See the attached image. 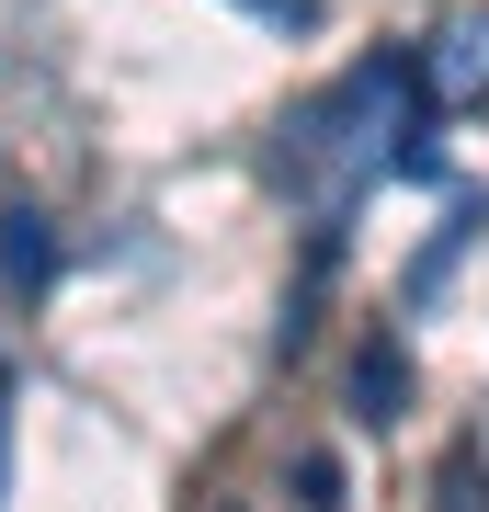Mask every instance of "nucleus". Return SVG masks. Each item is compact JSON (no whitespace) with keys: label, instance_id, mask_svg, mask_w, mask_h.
<instances>
[{"label":"nucleus","instance_id":"nucleus-8","mask_svg":"<svg viewBox=\"0 0 489 512\" xmlns=\"http://www.w3.org/2000/svg\"><path fill=\"white\" fill-rule=\"evenodd\" d=\"M0 490H12V365H0Z\"/></svg>","mask_w":489,"mask_h":512},{"label":"nucleus","instance_id":"nucleus-2","mask_svg":"<svg viewBox=\"0 0 489 512\" xmlns=\"http://www.w3.org/2000/svg\"><path fill=\"white\" fill-rule=\"evenodd\" d=\"M421 80H433L444 114H478L489 103V12H455L433 46H421Z\"/></svg>","mask_w":489,"mask_h":512},{"label":"nucleus","instance_id":"nucleus-7","mask_svg":"<svg viewBox=\"0 0 489 512\" xmlns=\"http://www.w3.org/2000/svg\"><path fill=\"white\" fill-rule=\"evenodd\" d=\"M239 12H251V23H285V35H308V23H319V0H239Z\"/></svg>","mask_w":489,"mask_h":512},{"label":"nucleus","instance_id":"nucleus-3","mask_svg":"<svg viewBox=\"0 0 489 512\" xmlns=\"http://www.w3.org/2000/svg\"><path fill=\"white\" fill-rule=\"evenodd\" d=\"M399 410H410V353H399V342H364V353H353V421L387 433Z\"/></svg>","mask_w":489,"mask_h":512},{"label":"nucleus","instance_id":"nucleus-6","mask_svg":"<svg viewBox=\"0 0 489 512\" xmlns=\"http://www.w3.org/2000/svg\"><path fill=\"white\" fill-rule=\"evenodd\" d=\"M296 490H308V512H342V456H308V467H296Z\"/></svg>","mask_w":489,"mask_h":512},{"label":"nucleus","instance_id":"nucleus-4","mask_svg":"<svg viewBox=\"0 0 489 512\" xmlns=\"http://www.w3.org/2000/svg\"><path fill=\"white\" fill-rule=\"evenodd\" d=\"M0 274H12L23 296H46V285H57V239H46L35 205H0Z\"/></svg>","mask_w":489,"mask_h":512},{"label":"nucleus","instance_id":"nucleus-1","mask_svg":"<svg viewBox=\"0 0 489 512\" xmlns=\"http://www.w3.org/2000/svg\"><path fill=\"white\" fill-rule=\"evenodd\" d=\"M433 126H444V103H433V80H421V46L353 57L330 92H308L285 126H273V183L308 205V262H319V274H330L353 205L376 183H433V171H444L433 160Z\"/></svg>","mask_w":489,"mask_h":512},{"label":"nucleus","instance_id":"nucleus-5","mask_svg":"<svg viewBox=\"0 0 489 512\" xmlns=\"http://www.w3.org/2000/svg\"><path fill=\"white\" fill-rule=\"evenodd\" d=\"M478 228H489V194H467V205H455V217H444V239H433V251H421V262H410V285H399V296H410V308H421V296H433V285L455 274V251H467V239H478Z\"/></svg>","mask_w":489,"mask_h":512}]
</instances>
